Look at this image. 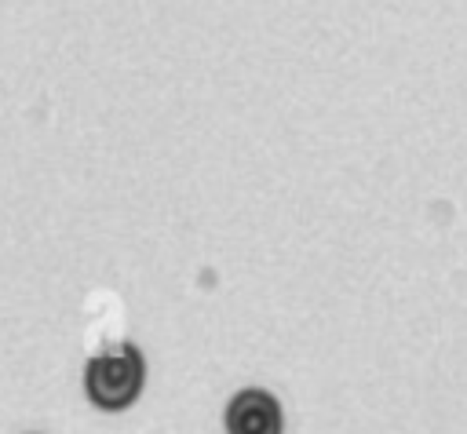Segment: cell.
Returning a JSON list of instances; mask_svg holds the SVG:
<instances>
[{
	"instance_id": "1",
	"label": "cell",
	"mask_w": 467,
	"mask_h": 434,
	"mask_svg": "<svg viewBox=\"0 0 467 434\" xmlns=\"http://www.w3.org/2000/svg\"><path fill=\"white\" fill-rule=\"evenodd\" d=\"M142 390V354L131 343H117L102 350L88 365V398L99 408H124Z\"/></svg>"
},
{
	"instance_id": "2",
	"label": "cell",
	"mask_w": 467,
	"mask_h": 434,
	"mask_svg": "<svg viewBox=\"0 0 467 434\" xmlns=\"http://www.w3.org/2000/svg\"><path fill=\"white\" fill-rule=\"evenodd\" d=\"M230 434H281V408L266 390H241L226 408Z\"/></svg>"
}]
</instances>
